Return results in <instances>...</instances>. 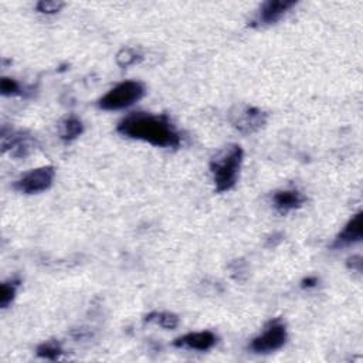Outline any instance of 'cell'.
<instances>
[{
  "label": "cell",
  "mask_w": 363,
  "mask_h": 363,
  "mask_svg": "<svg viewBox=\"0 0 363 363\" xmlns=\"http://www.w3.org/2000/svg\"><path fill=\"white\" fill-rule=\"evenodd\" d=\"M295 5V0H269V2H266L260 8V10H258L251 24L255 27L274 24Z\"/></svg>",
  "instance_id": "cell-7"
},
{
  "label": "cell",
  "mask_w": 363,
  "mask_h": 363,
  "mask_svg": "<svg viewBox=\"0 0 363 363\" xmlns=\"http://www.w3.org/2000/svg\"><path fill=\"white\" fill-rule=\"evenodd\" d=\"M230 121L236 129L243 134H254L262 129L267 122V114L255 107H239L236 113L230 115Z\"/></svg>",
  "instance_id": "cell-6"
},
{
  "label": "cell",
  "mask_w": 363,
  "mask_h": 363,
  "mask_svg": "<svg viewBox=\"0 0 363 363\" xmlns=\"http://www.w3.org/2000/svg\"><path fill=\"white\" fill-rule=\"evenodd\" d=\"M34 146L36 141L24 132H13L10 135L3 134L2 136L3 152H9L15 158H26L33 152Z\"/></svg>",
  "instance_id": "cell-8"
},
{
  "label": "cell",
  "mask_w": 363,
  "mask_h": 363,
  "mask_svg": "<svg viewBox=\"0 0 363 363\" xmlns=\"http://www.w3.org/2000/svg\"><path fill=\"white\" fill-rule=\"evenodd\" d=\"M348 266L352 269V270H356L357 273L362 271V258L360 257H353L349 260Z\"/></svg>",
  "instance_id": "cell-19"
},
{
  "label": "cell",
  "mask_w": 363,
  "mask_h": 363,
  "mask_svg": "<svg viewBox=\"0 0 363 363\" xmlns=\"http://www.w3.org/2000/svg\"><path fill=\"white\" fill-rule=\"evenodd\" d=\"M117 62H118V64L122 69H127L129 66H134V64L139 63L141 62V56L136 53L134 48H124L118 53Z\"/></svg>",
  "instance_id": "cell-16"
},
{
  "label": "cell",
  "mask_w": 363,
  "mask_h": 363,
  "mask_svg": "<svg viewBox=\"0 0 363 363\" xmlns=\"http://www.w3.org/2000/svg\"><path fill=\"white\" fill-rule=\"evenodd\" d=\"M63 2H56V0H41L37 3V10L45 15H55L63 9Z\"/></svg>",
  "instance_id": "cell-17"
},
{
  "label": "cell",
  "mask_w": 363,
  "mask_h": 363,
  "mask_svg": "<svg viewBox=\"0 0 363 363\" xmlns=\"http://www.w3.org/2000/svg\"><path fill=\"white\" fill-rule=\"evenodd\" d=\"M305 197L298 190H280L273 196V203L278 213L287 215L295 209H299Z\"/></svg>",
  "instance_id": "cell-11"
},
{
  "label": "cell",
  "mask_w": 363,
  "mask_h": 363,
  "mask_svg": "<svg viewBox=\"0 0 363 363\" xmlns=\"http://www.w3.org/2000/svg\"><path fill=\"white\" fill-rule=\"evenodd\" d=\"M362 239H363V215L362 212H359L348 222L345 229L338 234L334 247L335 248L346 247L362 241Z\"/></svg>",
  "instance_id": "cell-10"
},
{
  "label": "cell",
  "mask_w": 363,
  "mask_h": 363,
  "mask_svg": "<svg viewBox=\"0 0 363 363\" xmlns=\"http://www.w3.org/2000/svg\"><path fill=\"white\" fill-rule=\"evenodd\" d=\"M117 131L127 138L143 141L159 148H178L182 142L179 132L166 115L134 113L118 124Z\"/></svg>",
  "instance_id": "cell-1"
},
{
  "label": "cell",
  "mask_w": 363,
  "mask_h": 363,
  "mask_svg": "<svg viewBox=\"0 0 363 363\" xmlns=\"http://www.w3.org/2000/svg\"><path fill=\"white\" fill-rule=\"evenodd\" d=\"M145 95V87L138 81H125L104 95L98 106L104 111H118L128 108Z\"/></svg>",
  "instance_id": "cell-3"
},
{
  "label": "cell",
  "mask_w": 363,
  "mask_h": 363,
  "mask_svg": "<svg viewBox=\"0 0 363 363\" xmlns=\"http://www.w3.org/2000/svg\"><path fill=\"white\" fill-rule=\"evenodd\" d=\"M55 176L56 171L53 166H41L23 175L19 180H16L13 187L26 194L40 193L53 185Z\"/></svg>",
  "instance_id": "cell-5"
},
{
  "label": "cell",
  "mask_w": 363,
  "mask_h": 363,
  "mask_svg": "<svg viewBox=\"0 0 363 363\" xmlns=\"http://www.w3.org/2000/svg\"><path fill=\"white\" fill-rule=\"evenodd\" d=\"M20 85L16 80L13 78H8L3 77L2 81H0V92L3 95H19L20 94Z\"/></svg>",
  "instance_id": "cell-18"
},
{
  "label": "cell",
  "mask_w": 363,
  "mask_h": 363,
  "mask_svg": "<svg viewBox=\"0 0 363 363\" xmlns=\"http://www.w3.org/2000/svg\"><path fill=\"white\" fill-rule=\"evenodd\" d=\"M149 324H157L165 329H175L179 325V318L171 313H152L145 318Z\"/></svg>",
  "instance_id": "cell-13"
},
{
  "label": "cell",
  "mask_w": 363,
  "mask_h": 363,
  "mask_svg": "<svg viewBox=\"0 0 363 363\" xmlns=\"http://www.w3.org/2000/svg\"><path fill=\"white\" fill-rule=\"evenodd\" d=\"M19 284H20L19 280H9L2 284V288H0V306L8 308L12 304Z\"/></svg>",
  "instance_id": "cell-14"
},
{
  "label": "cell",
  "mask_w": 363,
  "mask_h": 363,
  "mask_svg": "<svg viewBox=\"0 0 363 363\" xmlns=\"http://www.w3.org/2000/svg\"><path fill=\"white\" fill-rule=\"evenodd\" d=\"M287 327L281 320L269 322L264 332L254 338L250 343V349L254 353H271L281 349L287 342Z\"/></svg>",
  "instance_id": "cell-4"
},
{
  "label": "cell",
  "mask_w": 363,
  "mask_h": 363,
  "mask_svg": "<svg viewBox=\"0 0 363 363\" xmlns=\"http://www.w3.org/2000/svg\"><path fill=\"white\" fill-rule=\"evenodd\" d=\"M84 132V125L83 122L76 118V117H70L67 120H64L60 125V138L66 142L74 141L76 138H78L81 134Z\"/></svg>",
  "instance_id": "cell-12"
},
{
  "label": "cell",
  "mask_w": 363,
  "mask_h": 363,
  "mask_svg": "<svg viewBox=\"0 0 363 363\" xmlns=\"http://www.w3.org/2000/svg\"><path fill=\"white\" fill-rule=\"evenodd\" d=\"M243 157L244 152L241 146L232 143L219 150L212 158L211 171L218 192H229L234 187L243 164Z\"/></svg>",
  "instance_id": "cell-2"
},
{
  "label": "cell",
  "mask_w": 363,
  "mask_h": 363,
  "mask_svg": "<svg viewBox=\"0 0 363 363\" xmlns=\"http://www.w3.org/2000/svg\"><path fill=\"white\" fill-rule=\"evenodd\" d=\"M62 355H63V349H62V346H60L57 342H55V341L44 342V343H41V345L37 348V356L44 357V359H48V360H56V359H59Z\"/></svg>",
  "instance_id": "cell-15"
},
{
  "label": "cell",
  "mask_w": 363,
  "mask_h": 363,
  "mask_svg": "<svg viewBox=\"0 0 363 363\" xmlns=\"http://www.w3.org/2000/svg\"><path fill=\"white\" fill-rule=\"evenodd\" d=\"M216 342H218V336L213 332L203 331V332L186 334V335L175 339L173 346L204 352V350L212 349L216 345Z\"/></svg>",
  "instance_id": "cell-9"
},
{
  "label": "cell",
  "mask_w": 363,
  "mask_h": 363,
  "mask_svg": "<svg viewBox=\"0 0 363 363\" xmlns=\"http://www.w3.org/2000/svg\"><path fill=\"white\" fill-rule=\"evenodd\" d=\"M318 284V278L317 277H308L302 281V288H313Z\"/></svg>",
  "instance_id": "cell-20"
}]
</instances>
